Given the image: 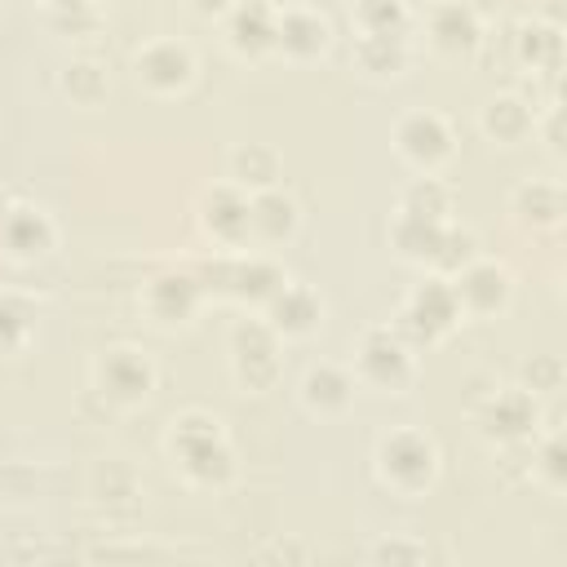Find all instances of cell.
Listing matches in <instances>:
<instances>
[{
  "instance_id": "3",
  "label": "cell",
  "mask_w": 567,
  "mask_h": 567,
  "mask_svg": "<svg viewBox=\"0 0 567 567\" xmlns=\"http://www.w3.org/2000/svg\"><path fill=\"white\" fill-rule=\"evenodd\" d=\"M394 151L408 168L439 173L456 155V137H452V124L439 111H408L394 124Z\"/></svg>"
},
{
  "instance_id": "25",
  "label": "cell",
  "mask_w": 567,
  "mask_h": 567,
  "mask_svg": "<svg viewBox=\"0 0 567 567\" xmlns=\"http://www.w3.org/2000/svg\"><path fill=\"white\" fill-rule=\"evenodd\" d=\"M173 456L186 470V478H195V483H221L230 474V447H226V439H208V443L182 447Z\"/></svg>"
},
{
  "instance_id": "21",
  "label": "cell",
  "mask_w": 567,
  "mask_h": 567,
  "mask_svg": "<svg viewBox=\"0 0 567 567\" xmlns=\"http://www.w3.org/2000/svg\"><path fill=\"white\" fill-rule=\"evenodd\" d=\"M199 301V284L190 275H164L146 288V310L159 319V323H182Z\"/></svg>"
},
{
  "instance_id": "17",
  "label": "cell",
  "mask_w": 567,
  "mask_h": 567,
  "mask_svg": "<svg viewBox=\"0 0 567 567\" xmlns=\"http://www.w3.org/2000/svg\"><path fill=\"white\" fill-rule=\"evenodd\" d=\"M478 128H483L492 142H501V146H514V142H523V137L536 128V115H532V106H527L523 97H514V93H501V97H492V102L483 106V115H478Z\"/></svg>"
},
{
  "instance_id": "32",
  "label": "cell",
  "mask_w": 567,
  "mask_h": 567,
  "mask_svg": "<svg viewBox=\"0 0 567 567\" xmlns=\"http://www.w3.org/2000/svg\"><path fill=\"white\" fill-rule=\"evenodd\" d=\"M372 554H377V558H421L425 549H403V545H377Z\"/></svg>"
},
{
  "instance_id": "20",
  "label": "cell",
  "mask_w": 567,
  "mask_h": 567,
  "mask_svg": "<svg viewBox=\"0 0 567 567\" xmlns=\"http://www.w3.org/2000/svg\"><path fill=\"white\" fill-rule=\"evenodd\" d=\"M0 235H4L9 252H18V257H40L53 248V221L40 208H13L0 226Z\"/></svg>"
},
{
  "instance_id": "5",
  "label": "cell",
  "mask_w": 567,
  "mask_h": 567,
  "mask_svg": "<svg viewBox=\"0 0 567 567\" xmlns=\"http://www.w3.org/2000/svg\"><path fill=\"white\" fill-rule=\"evenodd\" d=\"M133 75L142 89L168 97V93H182L190 80H195V53L182 44V40H151L137 49L133 58Z\"/></svg>"
},
{
  "instance_id": "12",
  "label": "cell",
  "mask_w": 567,
  "mask_h": 567,
  "mask_svg": "<svg viewBox=\"0 0 567 567\" xmlns=\"http://www.w3.org/2000/svg\"><path fill=\"white\" fill-rule=\"evenodd\" d=\"M204 226L217 244L235 248L248 239V190H239L235 182H221L208 190L204 199Z\"/></svg>"
},
{
  "instance_id": "6",
  "label": "cell",
  "mask_w": 567,
  "mask_h": 567,
  "mask_svg": "<svg viewBox=\"0 0 567 567\" xmlns=\"http://www.w3.org/2000/svg\"><path fill=\"white\" fill-rule=\"evenodd\" d=\"M452 279H456L452 292H456L461 319H465V315H470V319H487V315H501V310L509 306L514 284H509V270L496 266V261L474 257V261H470L465 270H456Z\"/></svg>"
},
{
  "instance_id": "11",
  "label": "cell",
  "mask_w": 567,
  "mask_h": 567,
  "mask_svg": "<svg viewBox=\"0 0 567 567\" xmlns=\"http://www.w3.org/2000/svg\"><path fill=\"white\" fill-rule=\"evenodd\" d=\"M297 199L284 195L279 186H266V190H252L248 195V235L261 239V244H284L297 235Z\"/></svg>"
},
{
  "instance_id": "30",
  "label": "cell",
  "mask_w": 567,
  "mask_h": 567,
  "mask_svg": "<svg viewBox=\"0 0 567 567\" xmlns=\"http://www.w3.org/2000/svg\"><path fill=\"white\" fill-rule=\"evenodd\" d=\"M527 394H554L558 385H563V363L558 359H536V363H527Z\"/></svg>"
},
{
  "instance_id": "28",
  "label": "cell",
  "mask_w": 567,
  "mask_h": 567,
  "mask_svg": "<svg viewBox=\"0 0 567 567\" xmlns=\"http://www.w3.org/2000/svg\"><path fill=\"white\" fill-rule=\"evenodd\" d=\"M558 27H523L518 35V58L532 62V66H558Z\"/></svg>"
},
{
  "instance_id": "2",
  "label": "cell",
  "mask_w": 567,
  "mask_h": 567,
  "mask_svg": "<svg viewBox=\"0 0 567 567\" xmlns=\"http://www.w3.org/2000/svg\"><path fill=\"white\" fill-rule=\"evenodd\" d=\"M354 372L363 385L399 394L416 381V359H412V346L394 328H368L354 346Z\"/></svg>"
},
{
  "instance_id": "8",
  "label": "cell",
  "mask_w": 567,
  "mask_h": 567,
  "mask_svg": "<svg viewBox=\"0 0 567 567\" xmlns=\"http://www.w3.org/2000/svg\"><path fill=\"white\" fill-rule=\"evenodd\" d=\"M332 44V27L315 4H292V9H275V35L270 49H279L292 62H310L319 53H328Z\"/></svg>"
},
{
  "instance_id": "19",
  "label": "cell",
  "mask_w": 567,
  "mask_h": 567,
  "mask_svg": "<svg viewBox=\"0 0 567 567\" xmlns=\"http://www.w3.org/2000/svg\"><path fill=\"white\" fill-rule=\"evenodd\" d=\"M270 35H275V4H266V0L230 4V44L239 53H266Z\"/></svg>"
},
{
  "instance_id": "13",
  "label": "cell",
  "mask_w": 567,
  "mask_h": 567,
  "mask_svg": "<svg viewBox=\"0 0 567 567\" xmlns=\"http://www.w3.org/2000/svg\"><path fill=\"white\" fill-rule=\"evenodd\" d=\"M301 403L315 416H341L354 403V377L346 368H337V363H315L301 377Z\"/></svg>"
},
{
  "instance_id": "22",
  "label": "cell",
  "mask_w": 567,
  "mask_h": 567,
  "mask_svg": "<svg viewBox=\"0 0 567 567\" xmlns=\"http://www.w3.org/2000/svg\"><path fill=\"white\" fill-rule=\"evenodd\" d=\"M399 213L421 217V221H447V213H452V186L439 182L434 173H421V177H412V182L403 186Z\"/></svg>"
},
{
  "instance_id": "1",
  "label": "cell",
  "mask_w": 567,
  "mask_h": 567,
  "mask_svg": "<svg viewBox=\"0 0 567 567\" xmlns=\"http://www.w3.org/2000/svg\"><path fill=\"white\" fill-rule=\"evenodd\" d=\"M377 474L403 492V496H416L434 483L439 474V447L425 430H390L381 443H377Z\"/></svg>"
},
{
  "instance_id": "15",
  "label": "cell",
  "mask_w": 567,
  "mask_h": 567,
  "mask_svg": "<svg viewBox=\"0 0 567 567\" xmlns=\"http://www.w3.org/2000/svg\"><path fill=\"white\" fill-rule=\"evenodd\" d=\"M354 66L363 75H377V80L399 75L408 66V40H403V31H359V40H354Z\"/></svg>"
},
{
  "instance_id": "33",
  "label": "cell",
  "mask_w": 567,
  "mask_h": 567,
  "mask_svg": "<svg viewBox=\"0 0 567 567\" xmlns=\"http://www.w3.org/2000/svg\"><path fill=\"white\" fill-rule=\"evenodd\" d=\"M461 4H465L474 18H483V13H492V9H496V0H461Z\"/></svg>"
},
{
  "instance_id": "7",
  "label": "cell",
  "mask_w": 567,
  "mask_h": 567,
  "mask_svg": "<svg viewBox=\"0 0 567 567\" xmlns=\"http://www.w3.org/2000/svg\"><path fill=\"white\" fill-rule=\"evenodd\" d=\"M279 332L266 323V319H248V323H235L230 332V354H235V377L239 385L248 390H266L279 372Z\"/></svg>"
},
{
  "instance_id": "16",
  "label": "cell",
  "mask_w": 567,
  "mask_h": 567,
  "mask_svg": "<svg viewBox=\"0 0 567 567\" xmlns=\"http://www.w3.org/2000/svg\"><path fill=\"white\" fill-rule=\"evenodd\" d=\"M478 22H483V18H474L461 0H443V4H434V13H430V40H434V49H443V53H470V49L478 44Z\"/></svg>"
},
{
  "instance_id": "18",
  "label": "cell",
  "mask_w": 567,
  "mask_h": 567,
  "mask_svg": "<svg viewBox=\"0 0 567 567\" xmlns=\"http://www.w3.org/2000/svg\"><path fill=\"white\" fill-rule=\"evenodd\" d=\"M226 182H235L239 190H266L279 182V155L261 142H244L226 155Z\"/></svg>"
},
{
  "instance_id": "10",
  "label": "cell",
  "mask_w": 567,
  "mask_h": 567,
  "mask_svg": "<svg viewBox=\"0 0 567 567\" xmlns=\"http://www.w3.org/2000/svg\"><path fill=\"white\" fill-rule=\"evenodd\" d=\"M266 315H270L266 323H270L279 337H310V332L323 323V301H319L315 288L284 279V284L270 292Z\"/></svg>"
},
{
  "instance_id": "27",
  "label": "cell",
  "mask_w": 567,
  "mask_h": 567,
  "mask_svg": "<svg viewBox=\"0 0 567 567\" xmlns=\"http://www.w3.org/2000/svg\"><path fill=\"white\" fill-rule=\"evenodd\" d=\"M62 93L75 102V106H97L106 97V75L97 62H71L62 71Z\"/></svg>"
},
{
  "instance_id": "26",
  "label": "cell",
  "mask_w": 567,
  "mask_h": 567,
  "mask_svg": "<svg viewBox=\"0 0 567 567\" xmlns=\"http://www.w3.org/2000/svg\"><path fill=\"white\" fill-rule=\"evenodd\" d=\"M350 18L359 22V31H403L408 0H350Z\"/></svg>"
},
{
  "instance_id": "36",
  "label": "cell",
  "mask_w": 567,
  "mask_h": 567,
  "mask_svg": "<svg viewBox=\"0 0 567 567\" xmlns=\"http://www.w3.org/2000/svg\"><path fill=\"white\" fill-rule=\"evenodd\" d=\"M430 4H443V0H430Z\"/></svg>"
},
{
  "instance_id": "4",
  "label": "cell",
  "mask_w": 567,
  "mask_h": 567,
  "mask_svg": "<svg viewBox=\"0 0 567 567\" xmlns=\"http://www.w3.org/2000/svg\"><path fill=\"white\" fill-rule=\"evenodd\" d=\"M456 319H461V306H456L452 284H447L443 275H430V279L416 284L412 297L403 301L394 332H399V337H412V341H439Z\"/></svg>"
},
{
  "instance_id": "34",
  "label": "cell",
  "mask_w": 567,
  "mask_h": 567,
  "mask_svg": "<svg viewBox=\"0 0 567 567\" xmlns=\"http://www.w3.org/2000/svg\"><path fill=\"white\" fill-rule=\"evenodd\" d=\"M44 4H49V13H53V9H71V4H89V0H44Z\"/></svg>"
},
{
  "instance_id": "24",
  "label": "cell",
  "mask_w": 567,
  "mask_h": 567,
  "mask_svg": "<svg viewBox=\"0 0 567 567\" xmlns=\"http://www.w3.org/2000/svg\"><path fill=\"white\" fill-rule=\"evenodd\" d=\"M443 226H447V221H421V217H408V213L394 208L390 239H394L399 257H408V261H430V257H434V244H439V235H443Z\"/></svg>"
},
{
  "instance_id": "23",
  "label": "cell",
  "mask_w": 567,
  "mask_h": 567,
  "mask_svg": "<svg viewBox=\"0 0 567 567\" xmlns=\"http://www.w3.org/2000/svg\"><path fill=\"white\" fill-rule=\"evenodd\" d=\"M509 204H514L518 221H527V226H558V217H563V190H558V182L532 177V182H523L514 190Z\"/></svg>"
},
{
  "instance_id": "35",
  "label": "cell",
  "mask_w": 567,
  "mask_h": 567,
  "mask_svg": "<svg viewBox=\"0 0 567 567\" xmlns=\"http://www.w3.org/2000/svg\"><path fill=\"white\" fill-rule=\"evenodd\" d=\"M310 4H328V0H310Z\"/></svg>"
},
{
  "instance_id": "29",
  "label": "cell",
  "mask_w": 567,
  "mask_h": 567,
  "mask_svg": "<svg viewBox=\"0 0 567 567\" xmlns=\"http://www.w3.org/2000/svg\"><path fill=\"white\" fill-rule=\"evenodd\" d=\"M31 332V319L18 301H0V354H13Z\"/></svg>"
},
{
  "instance_id": "14",
  "label": "cell",
  "mask_w": 567,
  "mask_h": 567,
  "mask_svg": "<svg viewBox=\"0 0 567 567\" xmlns=\"http://www.w3.org/2000/svg\"><path fill=\"white\" fill-rule=\"evenodd\" d=\"M532 421H536V403L527 390H496L478 412V430L496 439H518L527 434Z\"/></svg>"
},
{
  "instance_id": "31",
  "label": "cell",
  "mask_w": 567,
  "mask_h": 567,
  "mask_svg": "<svg viewBox=\"0 0 567 567\" xmlns=\"http://www.w3.org/2000/svg\"><path fill=\"white\" fill-rule=\"evenodd\" d=\"M230 4L235 0H190V9L204 13V18H221V13H230Z\"/></svg>"
},
{
  "instance_id": "9",
  "label": "cell",
  "mask_w": 567,
  "mask_h": 567,
  "mask_svg": "<svg viewBox=\"0 0 567 567\" xmlns=\"http://www.w3.org/2000/svg\"><path fill=\"white\" fill-rule=\"evenodd\" d=\"M97 385H102V394L115 399V403H142V399L151 394V385H155V368H151V359H146L142 350L115 346V350H106L102 363H97Z\"/></svg>"
}]
</instances>
